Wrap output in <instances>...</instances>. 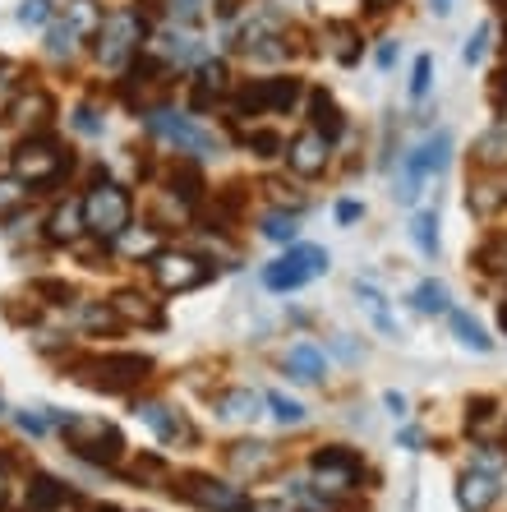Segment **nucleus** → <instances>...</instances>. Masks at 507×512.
<instances>
[{
  "label": "nucleus",
  "mask_w": 507,
  "mask_h": 512,
  "mask_svg": "<svg viewBox=\"0 0 507 512\" xmlns=\"http://www.w3.org/2000/svg\"><path fill=\"white\" fill-rule=\"evenodd\" d=\"M369 5H374V10H388V5H392V0H369Z\"/></svg>",
  "instance_id": "54"
},
{
  "label": "nucleus",
  "mask_w": 507,
  "mask_h": 512,
  "mask_svg": "<svg viewBox=\"0 0 507 512\" xmlns=\"http://www.w3.org/2000/svg\"><path fill=\"white\" fill-rule=\"evenodd\" d=\"M319 273H328V250H319V245H295V250H286L282 259L263 273V282H268L272 291H300V286L314 282Z\"/></svg>",
  "instance_id": "5"
},
{
  "label": "nucleus",
  "mask_w": 507,
  "mask_h": 512,
  "mask_svg": "<svg viewBox=\"0 0 507 512\" xmlns=\"http://www.w3.org/2000/svg\"><path fill=\"white\" fill-rule=\"evenodd\" d=\"M503 199H507V194L494 190V185H475V190H471V208H475V213H494Z\"/></svg>",
  "instance_id": "36"
},
{
  "label": "nucleus",
  "mask_w": 507,
  "mask_h": 512,
  "mask_svg": "<svg viewBox=\"0 0 507 512\" xmlns=\"http://www.w3.org/2000/svg\"><path fill=\"white\" fill-rule=\"evenodd\" d=\"M180 499L208 512H259V503L249 499L240 485H226V480H213V476H189L180 485Z\"/></svg>",
  "instance_id": "6"
},
{
  "label": "nucleus",
  "mask_w": 507,
  "mask_h": 512,
  "mask_svg": "<svg viewBox=\"0 0 507 512\" xmlns=\"http://www.w3.org/2000/svg\"><path fill=\"white\" fill-rule=\"evenodd\" d=\"M14 74H19V65H14V60H0V93L10 88V79H14Z\"/></svg>",
  "instance_id": "50"
},
{
  "label": "nucleus",
  "mask_w": 507,
  "mask_h": 512,
  "mask_svg": "<svg viewBox=\"0 0 507 512\" xmlns=\"http://www.w3.org/2000/svg\"><path fill=\"white\" fill-rule=\"evenodd\" d=\"M153 277H157L162 291H194L199 282H208V263H199L194 254L157 250L153 254Z\"/></svg>",
  "instance_id": "12"
},
{
  "label": "nucleus",
  "mask_w": 507,
  "mask_h": 512,
  "mask_svg": "<svg viewBox=\"0 0 507 512\" xmlns=\"http://www.w3.org/2000/svg\"><path fill=\"white\" fill-rule=\"evenodd\" d=\"M148 130L162 134V139H171L180 153H199V157H217V153H222L217 134H208L203 125L176 116V111H148Z\"/></svg>",
  "instance_id": "9"
},
{
  "label": "nucleus",
  "mask_w": 507,
  "mask_h": 512,
  "mask_svg": "<svg viewBox=\"0 0 507 512\" xmlns=\"http://www.w3.org/2000/svg\"><path fill=\"white\" fill-rule=\"evenodd\" d=\"M33 291H37V296H51L47 305H70V300H74L70 286H65V282H51V277H47V282H33Z\"/></svg>",
  "instance_id": "40"
},
{
  "label": "nucleus",
  "mask_w": 507,
  "mask_h": 512,
  "mask_svg": "<svg viewBox=\"0 0 507 512\" xmlns=\"http://www.w3.org/2000/svg\"><path fill=\"white\" fill-rule=\"evenodd\" d=\"M498 494H503V485H498L494 471H466L457 480V503L466 512H489L498 503Z\"/></svg>",
  "instance_id": "14"
},
{
  "label": "nucleus",
  "mask_w": 507,
  "mask_h": 512,
  "mask_svg": "<svg viewBox=\"0 0 507 512\" xmlns=\"http://www.w3.org/2000/svg\"><path fill=\"white\" fill-rule=\"evenodd\" d=\"M475 259H480L489 273H507V236H494L480 254H475Z\"/></svg>",
  "instance_id": "33"
},
{
  "label": "nucleus",
  "mask_w": 507,
  "mask_h": 512,
  "mask_svg": "<svg viewBox=\"0 0 507 512\" xmlns=\"http://www.w3.org/2000/svg\"><path fill=\"white\" fill-rule=\"evenodd\" d=\"M97 512H116V508H97Z\"/></svg>",
  "instance_id": "55"
},
{
  "label": "nucleus",
  "mask_w": 507,
  "mask_h": 512,
  "mask_svg": "<svg viewBox=\"0 0 507 512\" xmlns=\"http://www.w3.org/2000/svg\"><path fill=\"white\" fill-rule=\"evenodd\" d=\"M65 19H70L79 33H102V24H107V14H102V5H93V0H70L65 5Z\"/></svg>",
  "instance_id": "22"
},
{
  "label": "nucleus",
  "mask_w": 507,
  "mask_h": 512,
  "mask_svg": "<svg viewBox=\"0 0 507 512\" xmlns=\"http://www.w3.org/2000/svg\"><path fill=\"white\" fill-rule=\"evenodd\" d=\"M19 429H28V434H42V429H47V420H42V416H28V411H24V416H19Z\"/></svg>",
  "instance_id": "49"
},
{
  "label": "nucleus",
  "mask_w": 507,
  "mask_h": 512,
  "mask_svg": "<svg viewBox=\"0 0 507 512\" xmlns=\"http://www.w3.org/2000/svg\"><path fill=\"white\" fill-rule=\"evenodd\" d=\"M249 143H254L263 157H277V153H282V139H277V134H249Z\"/></svg>",
  "instance_id": "44"
},
{
  "label": "nucleus",
  "mask_w": 507,
  "mask_h": 512,
  "mask_svg": "<svg viewBox=\"0 0 507 512\" xmlns=\"http://www.w3.org/2000/svg\"><path fill=\"white\" fill-rule=\"evenodd\" d=\"M226 462H231V471L236 476H263V471H272V462H277V448L272 443H236L231 453H226Z\"/></svg>",
  "instance_id": "16"
},
{
  "label": "nucleus",
  "mask_w": 507,
  "mask_h": 512,
  "mask_svg": "<svg viewBox=\"0 0 507 512\" xmlns=\"http://www.w3.org/2000/svg\"><path fill=\"white\" fill-rule=\"evenodd\" d=\"M411 305L420 314H443V310H448V286H443V282H420L411 291Z\"/></svg>",
  "instance_id": "27"
},
{
  "label": "nucleus",
  "mask_w": 507,
  "mask_h": 512,
  "mask_svg": "<svg viewBox=\"0 0 507 512\" xmlns=\"http://www.w3.org/2000/svg\"><path fill=\"white\" fill-rule=\"evenodd\" d=\"M166 476V462L162 457H139V462H134V480H139V485H148V480H162Z\"/></svg>",
  "instance_id": "41"
},
{
  "label": "nucleus",
  "mask_w": 507,
  "mask_h": 512,
  "mask_svg": "<svg viewBox=\"0 0 507 512\" xmlns=\"http://www.w3.org/2000/svg\"><path fill=\"white\" fill-rule=\"evenodd\" d=\"M263 236H268V240H295V217L291 213H268V217H263Z\"/></svg>",
  "instance_id": "35"
},
{
  "label": "nucleus",
  "mask_w": 507,
  "mask_h": 512,
  "mask_svg": "<svg viewBox=\"0 0 507 512\" xmlns=\"http://www.w3.org/2000/svg\"><path fill=\"white\" fill-rule=\"evenodd\" d=\"M475 162L480 167H507V130H489L475 143Z\"/></svg>",
  "instance_id": "25"
},
{
  "label": "nucleus",
  "mask_w": 507,
  "mask_h": 512,
  "mask_svg": "<svg viewBox=\"0 0 507 512\" xmlns=\"http://www.w3.org/2000/svg\"><path fill=\"white\" fill-rule=\"evenodd\" d=\"M383 406H388V411H392V416H406V397H401V393H383Z\"/></svg>",
  "instance_id": "47"
},
{
  "label": "nucleus",
  "mask_w": 507,
  "mask_h": 512,
  "mask_svg": "<svg viewBox=\"0 0 507 512\" xmlns=\"http://www.w3.org/2000/svg\"><path fill=\"white\" fill-rule=\"evenodd\" d=\"M498 5H503V0H498Z\"/></svg>",
  "instance_id": "56"
},
{
  "label": "nucleus",
  "mask_w": 507,
  "mask_h": 512,
  "mask_svg": "<svg viewBox=\"0 0 507 512\" xmlns=\"http://www.w3.org/2000/svg\"><path fill=\"white\" fill-rule=\"evenodd\" d=\"M429 5H434V14H448L452 10V0H429Z\"/></svg>",
  "instance_id": "52"
},
{
  "label": "nucleus",
  "mask_w": 507,
  "mask_h": 512,
  "mask_svg": "<svg viewBox=\"0 0 507 512\" xmlns=\"http://www.w3.org/2000/svg\"><path fill=\"white\" fill-rule=\"evenodd\" d=\"M355 217H360V203H355V199L337 203V222H355Z\"/></svg>",
  "instance_id": "46"
},
{
  "label": "nucleus",
  "mask_w": 507,
  "mask_h": 512,
  "mask_svg": "<svg viewBox=\"0 0 507 512\" xmlns=\"http://www.w3.org/2000/svg\"><path fill=\"white\" fill-rule=\"evenodd\" d=\"M14 116L24 120V125H28V120H33V125H37V120H47L51 116V97L47 93H28L24 102L14 107Z\"/></svg>",
  "instance_id": "32"
},
{
  "label": "nucleus",
  "mask_w": 507,
  "mask_h": 512,
  "mask_svg": "<svg viewBox=\"0 0 507 512\" xmlns=\"http://www.w3.org/2000/svg\"><path fill=\"white\" fill-rule=\"evenodd\" d=\"M323 370H328V360H323L319 346L300 342V346H291V351H286V374H291L295 383H319Z\"/></svg>",
  "instance_id": "17"
},
{
  "label": "nucleus",
  "mask_w": 507,
  "mask_h": 512,
  "mask_svg": "<svg viewBox=\"0 0 507 512\" xmlns=\"http://www.w3.org/2000/svg\"><path fill=\"white\" fill-rule=\"evenodd\" d=\"M171 5H176V14L185 19V24L194 19V14H199V0H171Z\"/></svg>",
  "instance_id": "48"
},
{
  "label": "nucleus",
  "mask_w": 507,
  "mask_h": 512,
  "mask_svg": "<svg viewBox=\"0 0 507 512\" xmlns=\"http://www.w3.org/2000/svg\"><path fill=\"white\" fill-rule=\"evenodd\" d=\"M116 319H120L116 310H97V305H93V310H83V323H88V328H111Z\"/></svg>",
  "instance_id": "43"
},
{
  "label": "nucleus",
  "mask_w": 507,
  "mask_h": 512,
  "mask_svg": "<svg viewBox=\"0 0 507 512\" xmlns=\"http://www.w3.org/2000/svg\"><path fill=\"white\" fill-rule=\"evenodd\" d=\"M411 236H415V245H420V254H425V259H434V254H438V217L434 213H420V217H415V227H411Z\"/></svg>",
  "instance_id": "30"
},
{
  "label": "nucleus",
  "mask_w": 507,
  "mask_h": 512,
  "mask_svg": "<svg viewBox=\"0 0 507 512\" xmlns=\"http://www.w3.org/2000/svg\"><path fill=\"white\" fill-rule=\"evenodd\" d=\"M74 125H79L83 134H97V130H102V120H97V111H88V107L74 111Z\"/></svg>",
  "instance_id": "45"
},
{
  "label": "nucleus",
  "mask_w": 507,
  "mask_h": 512,
  "mask_svg": "<svg viewBox=\"0 0 507 512\" xmlns=\"http://www.w3.org/2000/svg\"><path fill=\"white\" fill-rule=\"evenodd\" d=\"M111 310L120 314V319H139V323H162V314L148 305V296H139V291H120L116 300H111Z\"/></svg>",
  "instance_id": "23"
},
{
  "label": "nucleus",
  "mask_w": 507,
  "mask_h": 512,
  "mask_svg": "<svg viewBox=\"0 0 507 512\" xmlns=\"http://www.w3.org/2000/svg\"><path fill=\"white\" fill-rule=\"evenodd\" d=\"M79 28L65 19V24H51V33H47V56L51 60H70L74 51H79Z\"/></svg>",
  "instance_id": "24"
},
{
  "label": "nucleus",
  "mask_w": 507,
  "mask_h": 512,
  "mask_svg": "<svg viewBox=\"0 0 507 512\" xmlns=\"http://www.w3.org/2000/svg\"><path fill=\"white\" fill-rule=\"evenodd\" d=\"M217 411L226 420H254L259 416V393H249V388H231V393L217 397Z\"/></svg>",
  "instance_id": "21"
},
{
  "label": "nucleus",
  "mask_w": 507,
  "mask_h": 512,
  "mask_svg": "<svg viewBox=\"0 0 507 512\" xmlns=\"http://www.w3.org/2000/svg\"><path fill=\"white\" fill-rule=\"evenodd\" d=\"M24 199H28L24 180H0V213H10V208H19Z\"/></svg>",
  "instance_id": "39"
},
{
  "label": "nucleus",
  "mask_w": 507,
  "mask_h": 512,
  "mask_svg": "<svg viewBox=\"0 0 507 512\" xmlns=\"http://www.w3.org/2000/svg\"><path fill=\"white\" fill-rule=\"evenodd\" d=\"M51 420L65 429V439H70V448L83 457V462H93V466H116L120 457H125V439H120V429L107 425V420L60 416V411H51Z\"/></svg>",
  "instance_id": "1"
},
{
  "label": "nucleus",
  "mask_w": 507,
  "mask_h": 512,
  "mask_svg": "<svg viewBox=\"0 0 507 512\" xmlns=\"http://www.w3.org/2000/svg\"><path fill=\"white\" fill-rule=\"evenodd\" d=\"M268 406H272V416L282 420V425H300V420H305V406L291 402V397H282V393H268Z\"/></svg>",
  "instance_id": "34"
},
{
  "label": "nucleus",
  "mask_w": 507,
  "mask_h": 512,
  "mask_svg": "<svg viewBox=\"0 0 507 512\" xmlns=\"http://www.w3.org/2000/svg\"><path fill=\"white\" fill-rule=\"evenodd\" d=\"M448 319H452V333H457V337H461V342H466V346H475V351H489V346H494V342H489V337H484V328H480V323L471 319V314L452 310Z\"/></svg>",
  "instance_id": "29"
},
{
  "label": "nucleus",
  "mask_w": 507,
  "mask_h": 512,
  "mask_svg": "<svg viewBox=\"0 0 507 512\" xmlns=\"http://www.w3.org/2000/svg\"><path fill=\"white\" fill-rule=\"evenodd\" d=\"M162 42H166L162 51H166L171 60H194V56H199V37L185 33V28H180V33H166Z\"/></svg>",
  "instance_id": "31"
},
{
  "label": "nucleus",
  "mask_w": 507,
  "mask_h": 512,
  "mask_svg": "<svg viewBox=\"0 0 507 512\" xmlns=\"http://www.w3.org/2000/svg\"><path fill=\"white\" fill-rule=\"evenodd\" d=\"M392 60H397V47H392V42H383V47H378V65H383V70H388Z\"/></svg>",
  "instance_id": "51"
},
{
  "label": "nucleus",
  "mask_w": 507,
  "mask_h": 512,
  "mask_svg": "<svg viewBox=\"0 0 507 512\" xmlns=\"http://www.w3.org/2000/svg\"><path fill=\"white\" fill-rule=\"evenodd\" d=\"M484 47H489V24H480V28H475V37L466 42V65H480Z\"/></svg>",
  "instance_id": "42"
},
{
  "label": "nucleus",
  "mask_w": 507,
  "mask_h": 512,
  "mask_svg": "<svg viewBox=\"0 0 507 512\" xmlns=\"http://www.w3.org/2000/svg\"><path fill=\"white\" fill-rule=\"evenodd\" d=\"M452 162V130H438L434 139H425L415 153L401 157V171H397V199L401 203H415V194H420V185H425L429 176H443Z\"/></svg>",
  "instance_id": "3"
},
{
  "label": "nucleus",
  "mask_w": 507,
  "mask_h": 512,
  "mask_svg": "<svg viewBox=\"0 0 507 512\" xmlns=\"http://www.w3.org/2000/svg\"><path fill=\"white\" fill-rule=\"evenodd\" d=\"M360 305H365V314H369V319H374V328H378V333L397 337V323H392V314L383 310V296H378L374 286H360Z\"/></svg>",
  "instance_id": "28"
},
{
  "label": "nucleus",
  "mask_w": 507,
  "mask_h": 512,
  "mask_svg": "<svg viewBox=\"0 0 507 512\" xmlns=\"http://www.w3.org/2000/svg\"><path fill=\"white\" fill-rule=\"evenodd\" d=\"M328 42H332V56L342 60V65H355L360 56V33L351 24H328Z\"/></svg>",
  "instance_id": "26"
},
{
  "label": "nucleus",
  "mask_w": 507,
  "mask_h": 512,
  "mask_svg": "<svg viewBox=\"0 0 507 512\" xmlns=\"http://www.w3.org/2000/svg\"><path fill=\"white\" fill-rule=\"evenodd\" d=\"M74 494L60 480H51V476H37L33 485H28V508L33 512H56V508H65Z\"/></svg>",
  "instance_id": "19"
},
{
  "label": "nucleus",
  "mask_w": 507,
  "mask_h": 512,
  "mask_svg": "<svg viewBox=\"0 0 507 512\" xmlns=\"http://www.w3.org/2000/svg\"><path fill=\"white\" fill-rule=\"evenodd\" d=\"M309 466H314V476H319L323 494H342V489H351L355 480H360V457L351 453V448H319V453L309 457Z\"/></svg>",
  "instance_id": "10"
},
{
  "label": "nucleus",
  "mask_w": 507,
  "mask_h": 512,
  "mask_svg": "<svg viewBox=\"0 0 507 512\" xmlns=\"http://www.w3.org/2000/svg\"><path fill=\"white\" fill-rule=\"evenodd\" d=\"M148 370H153V360L148 356H134V351H120V356H97L93 365H88V374H93V388H102V393H130V388H139L143 379H148Z\"/></svg>",
  "instance_id": "7"
},
{
  "label": "nucleus",
  "mask_w": 507,
  "mask_h": 512,
  "mask_svg": "<svg viewBox=\"0 0 507 512\" xmlns=\"http://www.w3.org/2000/svg\"><path fill=\"white\" fill-rule=\"evenodd\" d=\"M295 102H300V79L277 74V79H259L254 88H245L236 97V111H249V116H286Z\"/></svg>",
  "instance_id": "8"
},
{
  "label": "nucleus",
  "mask_w": 507,
  "mask_h": 512,
  "mask_svg": "<svg viewBox=\"0 0 507 512\" xmlns=\"http://www.w3.org/2000/svg\"><path fill=\"white\" fill-rule=\"evenodd\" d=\"M139 416L148 420V425L157 429V439L171 443V448H176V443H194V425H189V420L180 416V411H171V406H162V402H143V406H139Z\"/></svg>",
  "instance_id": "15"
},
{
  "label": "nucleus",
  "mask_w": 507,
  "mask_h": 512,
  "mask_svg": "<svg viewBox=\"0 0 507 512\" xmlns=\"http://www.w3.org/2000/svg\"><path fill=\"white\" fill-rule=\"evenodd\" d=\"M429 74H434V60L420 56V60H415V70H411V97H415V102L429 93Z\"/></svg>",
  "instance_id": "38"
},
{
  "label": "nucleus",
  "mask_w": 507,
  "mask_h": 512,
  "mask_svg": "<svg viewBox=\"0 0 507 512\" xmlns=\"http://www.w3.org/2000/svg\"><path fill=\"white\" fill-rule=\"evenodd\" d=\"M328 148L332 143L323 139L319 130H305L291 148H286V162H291L295 176H323V167H328Z\"/></svg>",
  "instance_id": "13"
},
{
  "label": "nucleus",
  "mask_w": 507,
  "mask_h": 512,
  "mask_svg": "<svg viewBox=\"0 0 507 512\" xmlns=\"http://www.w3.org/2000/svg\"><path fill=\"white\" fill-rule=\"evenodd\" d=\"M143 37H148V24H143L139 10L107 14V24H102V33H97V60H102L107 70H120V65L143 47Z\"/></svg>",
  "instance_id": "4"
},
{
  "label": "nucleus",
  "mask_w": 507,
  "mask_h": 512,
  "mask_svg": "<svg viewBox=\"0 0 507 512\" xmlns=\"http://www.w3.org/2000/svg\"><path fill=\"white\" fill-rule=\"evenodd\" d=\"M47 19H51V0H24L19 5V24L37 28V24H47Z\"/></svg>",
  "instance_id": "37"
},
{
  "label": "nucleus",
  "mask_w": 507,
  "mask_h": 512,
  "mask_svg": "<svg viewBox=\"0 0 507 512\" xmlns=\"http://www.w3.org/2000/svg\"><path fill=\"white\" fill-rule=\"evenodd\" d=\"M314 130H319L328 143H337L346 134V120H342V111H337V102H332L328 93L314 97Z\"/></svg>",
  "instance_id": "20"
},
{
  "label": "nucleus",
  "mask_w": 507,
  "mask_h": 512,
  "mask_svg": "<svg viewBox=\"0 0 507 512\" xmlns=\"http://www.w3.org/2000/svg\"><path fill=\"white\" fill-rule=\"evenodd\" d=\"M83 199H70V203H60L56 213H51V227H47V236L51 240H60V245H74V240L83 236Z\"/></svg>",
  "instance_id": "18"
},
{
  "label": "nucleus",
  "mask_w": 507,
  "mask_h": 512,
  "mask_svg": "<svg viewBox=\"0 0 507 512\" xmlns=\"http://www.w3.org/2000/svg\"><path fill=\"white\" fill-rule=\"evenodd\" d=\"M10 499V485H5V471H0V503Z\"/></svg>",
  "instance_id": "53"
},
{
  "label": "nucleus",
  "mask_w": 507,
  "mask_h": 512,
  "mask_svg": "<svg viewBox=\"0 0 507 512\" xmlns=\"http://www.w3.org/2000/svg\"><path fill=\"white\" fill-rule=\"evenodd\" d=\"M60 167H65V157H60V148L47 139H28L24 148L14 153V176L24 180V185H47V180L60 176Z\"/></svg>",
  "instance_id": "11"
},
{
  "label": "nucleus",
  "mask_w": 507,
  "mask_h": 512,
  "mask_svg": "<svg viewBox=\"0 0 507 512\" xmlns=\"http://www.w3.org/2000/svg\"><path fill=\"white\" fill-rule=\"evenodd\" d=\"M130 213H134L130 194L120 190V185H111V180H97L93 190L83 194V222H88V231L102 240L125 236V231H130Z\"/></svg>",
  "instance_id": "2"
}]
</instances>
